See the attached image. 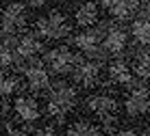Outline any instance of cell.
I'll return each instance as SVG.
<instances>
[{
  "instance_id": "obj_1",
  "label": "cell",
  "mask_w": 150,
  "mask_h": 136,
  "mask_svg": "<svg viewBox=\"0 0 150 136\" xmlns=\"http://www.w3.org/2000/svg\"><path fill=\"white\" fill-rule=\"evenodd\" d=\"M24 26H26V7L22 2H9L0 17V41L15 50Z\"/></svg>"
},
{
  "instance_id": "obj_2",
  "label": "cell",
  "mask_w": 150,
  "mask_h": 136,
  "mask_svg": "<svg viewBox=\"0 0 150 136\" xmlns=\"http://www.w3.org/2000/svg\"><path fill=\"white\" fill-rule=\"evenodd\" d=\"M76 104V89L65 80H54L48 86V106L46 110L52 117H63L70 108H74Z\"/></svg>"
},
{
  "instance_id": "obj_3",
  "label": "cell",
  "mask_w": 150,
  "mask_h": 136,
  "mask_svg": "<svg viewBox=\"0 0 150 136\" xmlns=\"http://www.w3.org/2000/svg\"><path fill=\"white\" fill-rule=\"evenodd\" d=\"M70 22L65 17L63 11L59 9H52L48 15L39 17L33 26V33L37 35L39 39H63L70 35Z\"/></svg>"
},
{
  "instance_id": "obj_4",
  "label": "cell",
  "mask_w": 150,
  "mask_h": 136,
  "mask_svg": "<svg viewBox=\"0 0 150 136\" xmlns=\"http://www.w3.org/2000/svg\"><path fill=\"white\" fill-rule=\"evenodd\" d=\"M102 30L105 28H85L81 35H76V37L72 39L74 48H79L85 59L98 61V63L105 61L107 52L102 48V41H105V33H102Z\"/></svg>"
},
{
  "instance_id": "obj_5",
  "label": "cell",
  "mask_w": 150,
  "mask_h": 136,
  "mask_svg": "<svg viewBox=\"0 0 150 136\" xmlns=\"http://www.w3.org/2000/svg\"><path fill=\"white\" fill-rule=\"evenodd\" d=\"M79 59V54H74L68 45H59V48H52L48 52H44V65L48 69H52L54 74H72L74 69V63Z\"/></svg>"
},
{
  "instance_id": "obj_6",
  "label": "cell",
  "mask_w": 150,
  "mask_h": 136,
  "mask_svg": "<svg viewBox=\"0 0 150 136\" xmlns=\"http://www.w3.org/2000/svg\"><path fill=\"white\" fill-rule=\"evenodd\" d=\"M124 110L131 117H142L150 110V89L144 82H131V91L124 102Z\"/></svg>"
},
{
  "instance_id": "obj_7",
  "label": "cell",
  "mask_w": 150,
  "mask_h": 136,
  "mask_svg": "<svg viewBox=\"0 0 150 136\" xmlns=\"http://www.w3.org/2000/svg\"><path fill=\"white\" fill-rule=\"evenodd\" d=\"M100 71H102V67L98 61H89L83 54H79V59L74 63V69H72V80L83 86H91V84H98Z\"/></svg>"
},
{
  "instance_id": "obj_8",
  "label": "cell",
  "mask_w": 150,
  "mask_h": 136,
  "mask_svg": "<svg viewBox=\"0 0 150 136\" xmlns=\"http://www.w3.org/2000/svg\"><path fill=\"white\" fill-rule=\"evenodd\" d=\"M126 43H128V35L122 26L117 24H109L107 26V33H105V41H102V48H105L107 54H122L126 50Z\"/></svg>"
},
{
  "instance_id": "obj_9",
  "label": "cell",
  "mask_w": 150,
  "mask_h": 136,
  "mask_svg": "<svg viewBox=\"0 0 150 136\" xmlns=\"http://www.w3.org/2000/svg\"><path fill=\"white\" fill-rule=\"evenodd\" d=\"M24 76H26V80H28L30 91H44V89H48L52 84V82H50V76H48V67L39 59H35L26 69H24Z\"/></svg>"
},
{
  "instance_id": "obj_10",
  "label": "cell",
  "mask_w": 150,
  "mask_h": 136,
  "mask_svg": "<svg viewBox=\"0 0 150 136\" xmlns=\"http://www.w3.org/2000/svg\"><path fill=\"white\" fill-rule=\"evenodd\" d=\"M41 50H44V43H41V39L35 33L20 35L18 45H15V54H18L20 59H24V61L37 59V54H41Z\"/></svg>"
},
{
  "instance_id": "obj_11",
  "label": "cell",
  "mask_w": 150,
  "mask_h": 136,
  "mask_svg": "<svg viewBox=\"0 0 150 136\" xmlns=\"http://www.w3.org/2000/svg\"><path fill=\"white\" fill-rule=\"evenodd\" d=\"M13 110H15L20 121L30 123V121H37L39 119V104H37V99L30 97V95H20L13 102Z\"/></svg>"
},
{
  "instance_id": "obj_12",
  "label": "cell",
  "mask_w": 150,
  "mask_h": 136,
  "mask_svg": "<svg viewBox=\"0 0 150 136\" xmlns=\"http://www.w3.org/2000/svg\"><path fill=\"white\" fill-rule=\"evenodd\" d=\"M87 108H89L91 112L100 114V117H105V114H113L117 110V99L109 95V93H98V95H89L87 97Z\"/></svg>"
},
{
  "instance_id": "obj_13",
  "label": "cell",
  "mask_w": 150,
  "mask_h": 136,
  "mask_svg": "<svg viewBox=\"0 0 150 136\" xmlns=\"http://www.w3.org/2000/svg\"><path fill=\"white\" fill-rule=\"evenodd\" d=\"M105 7L115 20H131L139 11V0H105Z\"/></svg>"
},
{
  "instance_id": "obj_14",
  "label": "cell",
  "mask_w": 150,
  "mask_h": 136,
  "mask_svg": "<svg viewBox=\"0 0 150 136\" xmlns=\"http://www.w3.org/2000/svg\"><path fill=\"white\" fill-rule=\"evenodd\" d=\"M74 22L83 28H91L98 22V7L96 2H83L74 11Z\"/></svg>"
},
{
  "instance_id": "obj_15",
  "label": "cell",
  "mask_w": 150,
  "mask_h": 136,
  "mask_svg": "<svg viewBox=\"0 0 150 136\" xmlns=\"http://www.w3.org/2000/svg\"><path fill=\"white\" fill-rule=\"evenodd\" d=\"M131 35L142 48H150V17L139 15L131 24Z\"/></svg>"
},
{
  "instance_id": "obj_16",
  "label": "cell",
  "mask_w": 150,
  "mask_h": 136,
  "mask_svg": "<svg viewBox=\"0 0 150 136\" xmlns=\"http://www.w3.org/2000/svg\"><path fill=\"white\" fill-rule=\"evenodd\" d=\"M133 69L139 78L150 80V48H137L133 52Z\"/></svg>"
},
{
  "instance_id": "obj_17",
  "label": "cell",
  "mask_w": 150,
  "mask_h": 136,
  "mask_svg": "<svg viewBox=\"0 0 150 136\" xmlns=\"http://www.w3.org/2000/svg\"><path fill=\"white\" fill-rule=\"evenodd\" d=\"M109 78L113 82H120V84H131L133 82V71L128 67V63H124L122 59H115L109 63Z\"/></svg>"
},
{
  "instance_id": "obj_18",
  "label": "cell",
  "mask_w": 150,
  "mask_h": 136,
  "mask_svg": "<svg viewBox=\"0 0 150 136\" xmlns=\"http://www.w3.org/2000/svg\"><path fill=\"white\" fill-rule=\"evenodd\" d=\"M65 136H100V128L91 121H74L65 128Z\"/></svg>"
},
{
  "instance_id": "obj_19",
  "label": "cell",
  "mask_w": 150,
  "mask_h": 136,
  "mask_svg": "<svg viewBox=\"0 0 150 136\" xmlns=\"http://www.w3.org/2000/svg\"><path fill=\"white\" fill-rule=\"evenodd\" d=\"M20 89V80L15 76H0V97H7Z\"/></svg>"
},
{
  "instance_id": "obj_20",
  "label": "cell",
  "mask_w": 150,
  "mask_h": 136,
  "mask_svg": "<svg viewBox=\"0 0 150 136\" xmlns=\"http://www.w3.org/2000/svg\"><path fill=\"white\" fill-rule=\"evenodd\" d=\"M13 63H15V50L9 48V45H4L2 41H0V69L13 67Z\"/></svg>"
},
{
  "instance_id": "obj_21",
  "label": "cell",
  "mask_w": 150,
  "mask_h": 136,
  "mask_svg": "<svg viewBox=\"0 0 150 136\" xmlns=\"http://www.w3.org/2000/svg\"><path fill=\"white\" fill-rule=\"evenodd\" d=\"M100 121H102V130H105L107 134H115L117 125H120L115 114H105V117H100Z\"/></svg>"
},
{
  "instance_id": "obj_22",
  "label": "cell",
  "mask_w": 150,
  "mask_h": 136,
  "mask_svg": "<svg viewBox=\"0 0 150 136\" xmlns=\"http://www.w3.org/2000/svg\"><path fill=\"white\" fill-rule=\"evenodd\" d=\"M4 136H28V132L22 128H15V125H7V134Z\"/></svg>"
},
{
  "instance_id": "obj_23",
  "label": "cell",
  "mask_w": 150,
  "mask_h": 136,
  "mask_svg": "<svg viewBox=\"0 0 150 136\" xmlns=\"http://www.w3.org/2000/svg\"><path fill=\"white\" fill-rule=\"evenodd\" d=\"M35 136H59V134H57V130H54V128L46 125V128H39L37 132H35Z\"/></svg>"
},
{
  "instance_id": "obj_24",
  "label": "cell",
  "mask_w": 150,
  "mask_h": 136,
  "mask_svg": "<svg viewBox=\"0 0 150 136\" xmlns=\"http://www.w3.org/2000/svg\"><path fill=\"white\" fill-rule=\"evenodd\" d=\"M30 9H44L46 4H48V0H26Z\"/></svg>"
},
{
  "instance_id": "obj_25",
  "label": "cell",
  "mask_w": 150,
  "mask_h": 136,
  "mask_svg": "<svg viewBox=\"0 0 150 136\" xmlns=\"http://www.w3.org/2000/svg\"><path fill=\"white\" fill-rule=\"evenodd\" d=\"M113 136H137L135 130H120V132H115Z\"/></svg>"
},
{
  "instance_id": "obj_26",
  "label": "cell",
  "mask_w": 150,
  "mask_h": 136,
  "mask_svg": "<svg viewBox=\"0 0 150 136\" xmlns=\"http://www.w3.org/2000/svg\"><path fill=\"white\" fill-rule=\"evenodd\" d=\"M7 114V104H4V99H0V117H4Z\"/></svg>"
},
{
  "instance_id": "obj_27",
  "label": "cell",
  "mask_w": 150,
  "mask_h": 136,
  "mask_svg": "<svg viewBox=\"0 0 150 136\" xmlns=\"http://www.w3.org/2000/svg\"><path fill=\"white\" fill-rule=\"evenodd\" d=\"M144 136H150V128H146V130H144Z\"/></svg>"
}]
</instances>
